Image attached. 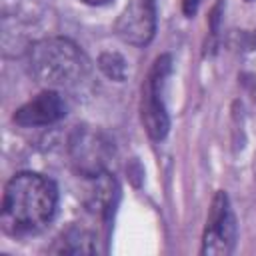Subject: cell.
<instances>
[{
    "mask_svg": "<svg viewBox=\"0 0 256 256\" xmlns=\"http://www.w3.org/2000/svg\"><path fill=\"white\" fill-rule=\"evenodd\" d=\"M58 188L56 184L36 172L14 174L2 194V228L12 236L34 234L42 230L56 214Z\"/></svg>",
    "mask_w": 256,
    "mask_h": 256,
    "instance_id": "1",
    "label": "cell"
},
{
    "mask_svg": "<svg viewBox=\"0 0 256 256\" xmlns=\"http://www.w3.org/2000/svg\"><path fill=\"white\" fill-rule=\"evenodd\" d=\"M28 70L46 88H74L88 78L90 60L74 40L50 36L28 48Z\"/></svg>",
    "mask_w": 256,
    "mask_h": 256,
    "instance_id": "2",
    "label": "cell"
},
{
    "mask_svg": "<svg viewBox=\"0 0 256 256\" xmlns=\"http://www.w3.org/2000/svg\"><path fill=\"white\" fill-rule=\"evenodd\" d=\"M172 72V58L162 54L154 60L144 84H142V100H140V118L146 134L152 140L166 138L170 130V116L164 102V86Z\"/></svg>",
    "mask_w": 256,
    "mask_h": 256,
    "instance_id": "3",
    "label": "cell"
},
{
    "mask_svg": "<svg viewBox=\"0 0 256 256\" xmlns=\"http://www.w3.org/2000/svg\"><path fill=\"white\" fill-rule=\"evenodd\" d=\"M68 156L80 176L98 178L100 174H106V168L114 158V142L98 128L78 126L70 134Z\"/></svg>",
    "mask_w": 256,
    "mask_h": 256,
    "instance_id": "4",
    "label": "cell"
},
{
    "mask_svg": "<svg viewBox=\"0 0 256 256\" xmlns=\"http://www.w3.org/2000/svg\"><path fill=\"white\" fill-rule=\"evenodd\" d=\"M236 236H238V228H236L234 212L230 208V200L224 192H216L208 212L200 252L208 256H226L234 250Z\"/></svg>",
    "mask_w": 256,
    "mask_h": 256,
    "instance_id": "5",
    "label": "cell"
},
{
    "mask_svg": "<svg viewBox=\"0 0 256 256\" xmlns=\"http://www.w3.org/2000/svg\"><path fill=\"white\" fill-rule=\"evenodd\" d=\"M156 32V2L128 0L114 22V34L130 46H146Z\"/></svg>",
    "mask_w": 256,
    "mask_h": 256,
    "instance_id": "6",
    "label": "cell"
},
{
    "mask_svg": "<svg viewBox=\"0 0 256 256\" xmlns=\"http://www.w3.org/2000/svg\"><path fill=\"white\" fill-rule=\"evenodd\" d=\"M66 116V102L58 90L46 88L14 112V122L22 128L50 126Z\"/></svg>",
    "mask_w": 256,
    "mask_h": 256,
    "instance_id": "7",
    "label": "cell"
},
{
    "mask_svg": "<svg viewBox=\"0 0 256 256\" xmlns=\"http://www.w3.org/2000/svg\"><path fill=\"white\" fill-rule=\"evenodd\" d=\"M50 250L58 254H92L96 252V240L84 226H70L60 234Z\"/></svg>",
    "mask_w": 256,
    "mask_h": 256,
    "instance_id": "8",
    "label": "cell"
},
{
    "mask_svg": "<svg viewBox=\"0 0 256 256\" xmlns=\"http://www.w3.org/2000/svg\"><path fill=\"white\" fill-rule=\"evenodd\" d=\"M98 68L102 70L104 76L116 82H124L128 76V62L118 52H102L98 56Z\"/></svg>",
    "mask_w": 256,
    "mask_h": 256,
    "instance_id": "9",
    "label": "cell"
},
{
    "mask_svg": "<svg viewBox=\"0 0 256 256\" xmlns=\"http://www.w3.org/2000/svg\"><path fill=\"white\" fill-rule=\"evenodd\" d=\"M198 6H200V0H182V12H184V16L192 18L198 12Z\"/></svg>",
    "mask_w": 256,
    "mask_h": 256,
    "instance_id": "10",
    "label": "cell"
},
{
    "mask_svg": "<svg viewBox=\"0 0 256 256\" xmlns=\"http://www.w3.org/2000/svg\"><path fill=\"white\" fill-rule=\"evenodd\" d=\"M82 2L88 4V6H104V4H108L112 0H82Z\"/></svg>",
    "mask_w": 256,
    "mask_h": 256,
    "instance_id": "11",
    "label": "cell"
},
{
    "mask_svg": "<svg viewBox=\"0 0 256 256\" xmlns=\"http://www.w3.org/2000/svg\"><path fill=\"white\" fill-rule=\"evenodd\" d=\"M252 96H254V102H256V84H254V90H252Z\"/></svg>",
    "mask_w": 256,
    "mask_h": 256,
    "instance_id": "12",
    "label": "cell"
},
{
    "mask_svg": "<svg viewBox=\"0 0 256 256\" xmlns=\"http://www.w3.org/2000/svg\"><path fill=\"white\" fill-rule=\"evenodd\" d=\"M246 2H252V0H246Z\"/></svg>",
    "mask_w": 256,
    "mask_h": 256,
    "instance_id": "13",
    "label": "cell"
}]
</instances>
